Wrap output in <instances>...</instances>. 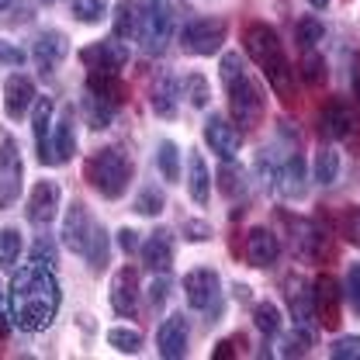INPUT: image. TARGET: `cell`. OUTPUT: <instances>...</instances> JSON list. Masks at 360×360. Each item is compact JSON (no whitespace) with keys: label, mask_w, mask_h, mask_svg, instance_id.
Here are the masks:
<instances>
[{"label":"cell","mask_w":360,"mask_h":360,"mask_svg":"<svg viewBox=\"0 0 360 360\" xmlns=\"http://www.w3.org/2000/svg\"><path fill=\"white\" fill-rule=\"evenodd\" d=\"M156 167H160V174H163L167 184H180V146L177 142H170V139L160 142V149H156Z\"/></svg>","instance_id":"29"},{"label":"cell","mask_w":360,"mask_h":360,"mask_svg":"<svg viewBox=\"0 0 360 360\" xmlns=\"http://www.w3.org/2000/svg\"><path fill=\"white\" fill-rule=\"evenodd\" d=\"M312 295H315V315L322 319L326 329H333L340 319V302H343V284L333 277V274H319L312 284Z\"/></svg>","instance_id":"13"},{"label":"cell","mask_w":360,"mask_h":360,"mask_svg":"<svg viewBox=\"0 0 360 360\" xmlns=\"http://www.w3.org/2000/svg\"><path fill=\"white\" fill-rule=\"evenodd\" d=\"M108 343H111L118 354H139L142 333L132 329V326H115V329H108Z\"/></svg>","instance_id":"33"},{"label":"cell","mask_w":360,"mask_h":360,"mask_svg":"<svg viewBox=\"0 0 360 360\" xmlns=\"http://www.w3.org/2000/svg\"><path fill=\"white\" fill-rule=\"evenodd\" d=\"M354 84H357V94H360V59H357V73H354Z\"/></svg>","instance_id":"53"},{"label":"cell","mask_w":360,"mask_h":360,"mask_svg":"<svg viewBox=\"0 0 360 360\" xmlns=\"http://www.w3.org/2000/svg\"><path fill=\"white\" fill-rule=\"evenodd\" d=\"M77 153V115L66 108L59 122H52V163H66Z\"/></svg>","instance_id":"21"},{"label":"cell","mask_w":360,"mask_h":360,"mask_svg":"<svg viewBox=\"0 0 360 360\" xmlns=\"http://www.w3.org/2000/svg\"><path fill=\"white\" fill-rule=\"evenodd\" d=\"M87 94L104 97V101H111V104H122V101H125V84H122V77L111 73V70H90L87 73Z\"/></svg>","instance_id":"24"},{"label":"cell","mask_w":360,"mask_h":360,"mask_svg":"<svg viewBox=\"0 0 360 360\" xmlns=\"http://www.w3.org/2000/svg\"><path fill=\"white\" fill-rule=\"evenodd\" d=\"M180 90L187 94V101H191L194 108H208V101H212V87H208V80H205L201 73L184 77V80H180Z\"/></svg>","instance_id":"34"},{"label":"cell","mask_w":360,"mask_h":360,"mask_svg":"<svg viewBox=\"0 0 360 360\" xmlns=\"http://www.w3.org/2000/svg\"><path fill=\"white\" fill-rule=\"evenodd\" d=\"M0 63H7V66H21V63H25V52H21L18 45L0 42Z\"/></svg>","instance_id":"49"},{"label":"cell","mask_w":360,"mask_h":360,"mask_svg":"<svg viewBox=\"0 0 360 360\" xmlns=\"http://www.w3.org/2000/svg\"><path fill=\"white\" fill-rule=\"evenodd\" d=\"M219 187H222V194L232 201V198H239V194H246V174L239 170V167H232V160H225V167L219 170Z\"/></svg>","instance_id":"35"},{"label":"cell","mask_w":360,"mask_h":360,"mask_svg":"<svg viewBox=\"0 0 360 360\" xmlns=\"http://www.w3.org/2000/svg\"><path fill=\"white\" fill-rule=\"evenodd\" d=\"M111 309L122 319H132L139 312V270L122 267L111 277Z\"/></svg>","instance_id":"16"},{"label":"cell","mask_w":360,"mask_h":360,"mask_svg":"<svg viewBox=\"0 0 360 360\" xmlns=\"http://www.w3.org/2000/svg\"><path fill=\"white\" fill-rule=\"evenodd\" d=\"M32 104H35V84L28 77H21V73L7 77V84H4V115L18 122V118L28 115Z\"/></svg>","instance_id":"19"},{"label":"cell","mask_w":360,"mask_h":360,"mask_svg":"<svg viewBox=\"0 0 360 360\" xmlns=\"http://www.w3.org/2000/svg\"><path fill=\"white\" fill-rule=\"evenodd\" d=\"M94 229H97V222H94V215L87 212V205L84 201H70V208L63 215V243L70 246V253L87 257Z\"/></svg>","instance_id":"9"},{"label":"cell","mask_w":360,"mask_h":360,"mask_svg":"<svg viewBox=\"0 0 360 360\" xmlns=\"http://www.w3.org/2000/svg\"><path fill=\"white\" fill-rule=\"evenodd\" d=\"M25 187V163L14 139H0V208H11Z\"/></svg>","instance_id":"8"},{"label":"cell","mask_w":360,"mask_h":360,"mask_svg":"<svg viewBox=\"0 0 360 360\" xmlns=\"http://www.w3.org/2000/svg\"><path fill=\"white\" fill-rule=\"evenodd\" d=\"M243 42H246V56L264 70L270 87L277 90L281 97H291V66L284 59V45L277 39V32L270 25H264V21H253L246 28Z\"/></svg>","instance_id":"2"},{"label":"cell","mask_w":360,"mask_h":360,"mask_svg":"<svg viewBox=\"0 0 360 360\" xmlns=\"http://www.w3.org/2000/svg\"><path fill=\"white\" fill-rule=\"evenodd\" d=\"M225 42V21L222 18H198L180 28V49L191 56H215Z\"/></svg>","instance_id":"7"},{"label":"cell","mask_w":360,"mask_h":360,"mask_svg":"<svg viewBox=\"0 0 360 360\" xmlns=\"http://www.w3.org/2000/svg\"><path fill=\"white\" fill-rule=\"evenodd\" d=\"M177 94H180V80L170 77V73H163V77L149 87V108H153V115L174 118V115H177Z\"/></svg>","instance_id":"23"},{"label":"cell","mask_w":360,"mask_h":360,"mask_svg":"<svg viewBox=\"0 0 360 360\" xmlns=\"http://www.w3.org/2000/svg\"><path fill=\"white\" fill-rule=\"evenodd\" d=\"M80 59L87 63L90 70H111V73H122V70L129 66V45L111 35V39H104V42L87 45V49L80 52Z\"/></svg>","instance_id":"12"},{"label":"cell","mask_w":360,"mask_h":360,"mask_svg":"<svg viewBox=\"0 0 360 360\" xmlns=\"http://www.w3.org/2000/svg\"><path fill=\"white\" fill-rule=\"evenodd\" d=\"M135 39L146 56H160L174 39V4L170 0H142Z\"/></svg>","instance_id":"4"},{"label":"cell","mask_w":360,"mask_h":360,"mask_svg":"<svg viewBox=\"0 0 360 360\" xmlns=\"http://www.w3.org/2000/svg\"><path fill=\"white\" fill-rule=\"evenodd\" d=\"M205 142H208V149L219 153L222 160H236V153L243 149V129L232 125L222 115H212V118L205 122Z\"/></svg>","instance_id":"10"},{"label":"cell","mask_w":360,"mask_h":360,"mask_svg":"<svg viewBox=\"0 0 360 360\" xmlns=\"http://www.w3.org/2000/svg\"><path fill=\"white\" fill-rule=\"evenodd\" d=\"M139 253H142V264L153 274H170V267H174V232L170 229H156L153 236H146Z\"/></svg>","instance_id":"15"},{"label":"cell","mask_w":360,"mask_h":360,"mask_svg":"<svg viewBox=\"0 0 360 360\" xmlns=\"http://www.w3.org/2000/svg\"><path fill=\"white\" fill-rule=\"evenodd\" d=\"M184 232H187V239H191V243H205V239H212L208 222H187L184 225Z\"/></svg>","instance_id":"48"},{"label":"cell","mask_w":360,"mask_h":360,"mask_svg":"<svg viewBox=\"0 0 360 360\" xmlns=\"http://www.w3.org/2000/svg\"><path fill=\"white\" fill-rule=\"evenodd\" d=\"M184 298L194 312H219V298H222L219 270L198 267L191 274H184Z\"/></svg>","instance_id":"6"},{"label":"cell","mask_w":360,"mask_h":360,"mask_svg":"<svg viewBox=\"0 0 360 360\" xmlns=\"http://www.w3.org/2000/svg\"><path fill=\"white\" fill-rule=\"evenodd\" d=\"M32 264H45V267L56 264V250H52V243H49L45 236H39L35 246H32Z\"/></svg>","instance_id":"44"},{"label":"cell","mask_w":360,"mask_h":360,"mask_svg":"<svg viewBox=\"0 0 360 360\" xmlns=\"http://www.w3.org/2000/svg\"><path fill=\"white\" fill-rule=\"evenodd\" d=\"M322 129L329 139H347V135H354V115H350V108H347V101H329L326 104V111H322Z\"/></svg>","instance_id":"25"},{"label":"cell","mask_w":360,"mask_h":360,"mask_svg":"<svg viewBox=\"0 0 360 360\" xmlns=\"http://www.w3.org/2000/svg\"><path fill=\"white\" fill-rule=\"evenodd\" d=\"M135 32H139V7L132 0H122L115 7V39L129 42V39H135Z\"/></svg>","instance_id":"30"},{"label":"cell","mask_w":360,"mask_h":360,"mask_svg":"<svg viewBox=\"0 0 360 360\" xmlns=\"http://www.w3.org/2000/svg\"><path fill=\"white\" fill-rule=\"evenodd\" d=\"M52 111H56V104L49 97H35V104H32V135H35L39 163H45V167H56L52 163Z\"/></svg>","instance_id":"17"},{"label":"cell","mask_w":360,"mask_h":360,"mask_svg":"<svg viewBox=\"0 0 360 360\" xmlns=\"http://www.w3.org/2000/svg\"><path fill=\"white\" fill-rule=\"evenodd\" d=\"M11 7V0H0V11H7Z\"/></svg>","instance_id":"54"},{"label":"cell","mask_w":360,"mask_h":360,"mask_svg":"<svg viewBox=\"0 0 360 360\" xmlns=\"http://www.w3.org/2000/svg\"><path fill=\"white\" fill-rule=\"evenodd\" d=\"M45 4H52V0H45Z\"/></svg>","instance_id":"55"},{"label":"cell","mask_w":360,"mask_h":360,"mask_svg":"<svg viewBox=\"0 0 360 360\" xmlns=\"http://www.w3.org/2000/svg\"><path fill=\"white\" fill-rule=\"evenodd\" d=\"M7 309H11V322L18 329H25V333L45 329L59 312V284H56L52 270L45 264H28V267L14 270L11 291H7Z\"/></svg>","instance_id":"1"},{"label":"cell","mask_w":360,"mask_h":360,"mask_svg":"<svg viewBox=\"0 0 360 360\" xmlns=\"http://www.w3.org/2000/svg\"><path fill=\"white\" fill-rule=\"evenodd\" d=\"M187 191H191L194 205H208L212 174H208V163L201 160V153H191V160H187Z\"/></svg>","instance_id":"26"},{"label":"cell","mask_w":360,"mask_h":360,"mask_svg":"<svg viewBox=\"0 0 360 360\" xmlns=\"http://www.w3.org/2000/svg\"><path fill=\"white\" fill-rule=\"evenodd\" d=\"M229 354H232V340H222V343H219V350H215V357L222 360V357H229Z\"/></svg>","instance_id":"51"},{"label":"cell","mask_w":360,"mask_h":360,"mask_svg":"<svg viewBox=\"0 0 360 360\" xmlns=\"http://www.w3.org/2000/svg\"><path fill=\"white\" fill-rule=\"evenodd\" d=\"M167 295H170V281H167V274H160V277L153 281V288H149V309L156 312V309L167 302Z\"/></svg>","instance_id":"45"},{"label":"cell","mask_w":360,"mask_h":360,"mask_svg":"<svg viewBox=\"0 0 360 360\" xmlns=\"http://www.w3.org/2000/svg\"><path fill=\"white\" fill-rule=\"evenodd\" d=\"M87 260L94 270H104L108 267V232H104V225L97 222L94 229V239H90V250H87Z\"/></svg>","instance_id":"38"},{"label":"cell","mask_w":360,"mask_h":360,"mask_svg":"<svg viewBox=\"0 0 360 360\" xmlns=\"http://www.w3.org/2000/svg\"><path fill=\"white\" fill-rule=\"evenodd\" d=\"M343 298H347V305L360 315V264H350V270H347V281H343Z\"/></svg>","instance_id":"41"},{"label":"cell","mask_w":360,"mask_h":360,"mask_svg":"<svg viewBox=\"0 0 360 360\" xmlns=\"http://www.w3.org/2000/svg\"><path fill=\"white\" fill-rule=\"evenodd\" d=\"M163 205H167V198H163V191L149 184V187H142V191L135 194L132 212H135V215H146V219H153V215H160V212H163Z\"/></svg>","instance_id":"31"},{"label":"cell","mask_w":360,"mask_h":360,"mask_svg":"<svg viewBox=\"0 0 360 360\" xmlns=\"http://www.w3.org/2000/svg\"><path fill=\"white\" fill-rule=\"evenodd\" d=\"M277 257H281L277 236H274L270 229H264V225H253L250 236H246V260H250V267L267 270L277 264Z\"/></svg>","instance_id":"18"},{"label":"cell","mask_w":360,"mask_h":360,"mask_svg":"<svg viewBox=\"0 0 360 360\" xmlns=\"http://www.w3.org/2000/svg\"><path fill=\"white\" fill-rule=\"evenodd\" d=\"M343 232H347V243L360 246V208L347 212V219H343Z\"/></svg>","instance_id":"46"},{"label":"cell","mask_w":360,"mask_h":360,"mask_svg":"<svg viewBox=\"0 0 360 360\" xmlns=\"http://www.w3.org/2000/svg\"><path fill=\"white\" fill-rule=\"evenodd\" d=\"M312 174H315V184H319V187H329V184L340 180V153H336L333 146H322V149H319Z\"/></svg>","instance_id":"28"},{"label":"cell","mask_w":360,"mask_h":360,"mask_svg":"<svg viewBox=\"0 0 360 360\" xmlns=\"http://www.w3.org/2000/svg\"><path fill=\"white\" fill-rule=\"evenodd\" d=\"M329 357L336 360H360V336H340V340H333V347H329Z\"/></svg>","instance_id":"42"},{"label":"cell","mask_w":360,"mask_h":360,"mask_svg":"<svg viewBox=\"0 0 360 360\" xmlns=\"http://www.w3.org/2000/svg\"><path fill=\"white\" fill-rule=\"evenodd\" d=\"M225 90H229V111H232L236 125L253 129L264 118V90H260V84L250 73H243L239 80L225 84Z\"/></svg>","instance_id":"5"},{"label":"cell","mask_w":360,"mask_h":360,"mask_svg":"<svg viewBox=\"0 0 360 360\" xmlns=\"http://www.w3.org/2000/svg\"><path fill=\"white\" fill-rule=\"evenodd\" d=\"M118 246H122V253H139V232L135 229H118Z\"/></svg>","instance_id":"47"},{"label":"cell","mask_w":360,"mask_h":360,"mask_svg":"<svg viewBox=\"0 0 360 360\" xmlns=\"http://www.w3.org/2000/svg\"><path fill=\"white\" fill-rule=\"evenodd\" d=\"M187 336H191V322H187V315H167L163 322H160V329H156V347H160V357L167 360H177L187 354Z\"/></svg>","instance_id":"11"},{"label":"cell","mask_w":360,"mask_h":360,"mask_svg":"<svg viewBox=\"0 0 360 360\" xmlns=\"http://www.w3.org/2000/svg\"><path fill=\"white\" fill-rule=\"evenodd\" d=\"M21 260V232L18 229H0V267L14 270Z\"/></svg>","instance_id":"32"},{"label":"cell","mask_w":360,"mask_h":360,"mask_svg":"<svg viewBox=\"0 0 360 360\" xmlns=\"http://www.w3.org/2000/svg\"><path fill=\"white\" fill-rule=\"evenodd\" d=\"M277 187H281V194H284L288 201H302V198L309 194V177H305V160H302L298 153L284 160V167H281V174H277Z\"/></svg>","instance_id":"22"},{"label":"cell","mask_w":360,"mask_h":360,"mask_svg":"<svg viewBox=\"0 0 360 360\" xmlns=\"http://www.w3.org/2000/svg\"><path fill=\"white\" fill-rule=\"evenodd\" d=\"M115 115H118V104H111V101H104V97H94V94L84 97V118H87V125L94 132L108 129V125L115 122Z\"/></svg>","instance_id":"27"},{"label":"cell","mask_w":360,"mask_h":360,"mask_svg":"<svg viewBox=\"0 0 360 360\" xmlns=\"http://www.w3.org/2000/svg\"><path fill=\"white\" fill-rule=\"evenodd\" d=\"M302 80H305L309 87L326 84V63H322V56H315L312 49H309V52H305V59H302Z\"/></svg>","instance_id":"40"},{"label":"cell","mask_w":360,"mask_h":360,"mask_svg":"<svg viewBox=\"0 0 360 360\" xmlns=\"http://www.w3.org/2000/svg\"><path fill=\"white\" fill-rule=\"evenodd\" d=\"M59 201H63V191L56 180H39L28 194V222L32 225H49L59 212Z\"/></svg>","instance_id":"14"},{"label":"cell","mask_w":360,"mask_h":360,"mask_svg":"<svg viewBox=\"0 0 360 360\" xmlns=\"http://www.w3.org/2000/svg\"><path fill=\"white\" fill-rule=\"evenodd\" d=\"M87 180L101 198H108V201L122 198L125 187L132 184V160H129V153L118 149V146L97 149L87 160Z\"/></svg>","instance_id":"3"},{"label":"cell","mask_w":360,"mask_h":360,"mask_svg":"<svg viewBox=\"0 0 360 360\" xmlns=\"http://www.w3.org/2000/svg\"><path fill=\"white\" fill-rule=\"evenodd\" d=\"M243 73H246V63H243V56H239V52H225V56H222V84L239 80Z\"/></svg>","instance_id":"43"},{"label":"cell","mask_w":360,"mask_h":360,"mask_svg":"<svg viewBox=\"0 0 360 360\" xmlns=\"http://www.w3.org/2000/svg\"><path fill=\"white\" fill-rule=\"evenodd\" d=\"M309 4H312L315 11H322V7H326V4H329V0H309Z\"/></svg>","instance_id":"52"},{"label":"cell","mask_w":360,"mask_h":360,"mask_svg":"<svg viewBox=\"0 0 360 360\" xmlns=\"http://www.w3.org/2000/svg\"><path fill=\"white\" fill-rule=\"evenodd\" d=\"M322 35H326V28H322L319 18H302V21H298V45H302L305 52L322 42Z\"/></svg>","instance_id":"39"},{"label":"cell","mask_w":360,"mask_h":360,"mask_svg":"<svg viewBox=\"0 0 360 360\" xmlns=\"http://www.w3.org/2000/svg\"><path fill=\"white\" fill-rule=\"evenodd\" d=\"M73 14L84 25H97L108 18V0H73Z\"/></svg>","instance_id":"37"},{"label":"cell","mask_w":360,"mask_h":360,"mask_svg":"<svg viewBox=\"0 0 360 360\" xmlns=\"http://www.w3.org/2000/svg\"><path fill=\"white\" fill-rule=\"evenodd\" d=\"M11 326H14V322H11V309H4V302H0V336H4Z\"/></svg>","instance_id":"50"},{"label":"cell","mask_w":360,"mask_h":360,"mask_svg":"<svg viewBox=\"0 0 360 360\" xmlns=\"http://www.w3.org/2000/svg\"><path fill=\"white\" fill-rule=\"evenodd\" d=\"M253 326H257L264 336H277V333H281V312H277L270 302H260V305H253Z\"/></svg>","instance_id":"36"},{"label":"cell","mask_w":360,"mask_h":360,"mask_svg":"<svg viewBox=\"0 0 360 360\" xmlns=\"http://www.w3.org/2000/svg\"><path fill=\"white\" fill-rule=\"evenodd\" d=\"M66 56H70V39L63 32H56V28L39 32V39H35V63H39L42 73H52Z\"/></svg>","instance_id":"20"}]
</instances>
